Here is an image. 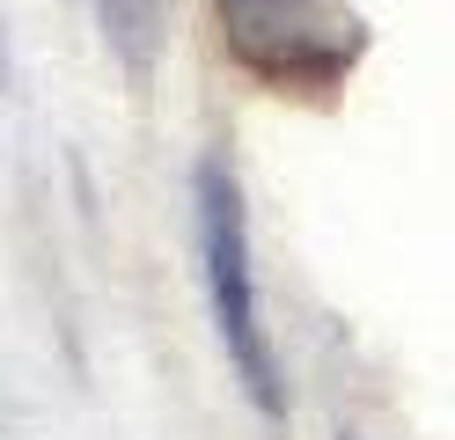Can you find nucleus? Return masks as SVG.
<instances>
[{
  "mask_svg": "<svg viewBox=\"0 0 455 440\" xmlns=\"http://www.w3.org/2000/svg\"><path fill=\"white\" fill-rule=\"evenodd\" d=\"M213 22L228 59L287 96L338 88L367 52V22L346 0H213Z\"/></svg>",
  "mask_w": 455,
  "mask_h": 440,
  "instance_id": "f257e3e1",
  "label": "nucleus"
},
{
  "mask_svg": "<svg viewBox=\"0 0 455 440\" xmlns=\"http://www.w3.org/2000/svg\"><path fill=\"white\" fill-rule=\"evenodd\" d=\"M191 198H198V264H206V301H213V323H220V345L235 360L250 404L279 419L287 396H279V360L265 345V323H258V272H250V213H243V191L228 162H198L191 176Z\"/></svg>",
  "mask_w": 455,
  "mask_h": 440,
  "instance_id": "f03ea898",
  "label": "nucleus"
},
{
  "mask_svg": "<svg viewBox=\"0 0 455 440\" xmlns=\"http://www.w3.org/2000/svg\"><path fill=\"white\" fill-rule=\"evenodd\" d=\"M96 8H103V29H110V52L132 74H148L162 59V37H169V0H96Z\"/></svg>",
  "mask_w": 455,
  "mask_h": 440,
  "instance_id": "7ed1b4c3",
  "label": "nucleus"
},
{
  "mask_svg": "<svg viewBox=\"0 0 455 440\" xmlns=\"http://www.w3.org/2000/svg\"><path fill=\"white\" fill-rule=\"evenodd\" d=\"M0 81H8V52H0Z\"/></svg>",
  "mask_w": 455,
  "mask_h": 440,
  "instance_id": "20e7f679",
  "label": "nucleus"
},
{
  "mask_svg": "<svg viewBox=\"0 0 455 440\" xmlns=\"http://www.w3.org/2000/svg\"><path fill=\"white\" fill-rule=\"evenodd\" d=\"M346 440H360V433H346Z\"/></svg>",
  "mask_w": 455,
  "mask_h": 440,
  "instance_id": "39448f33",
  "label": "nucleus"
}]
</instances>
